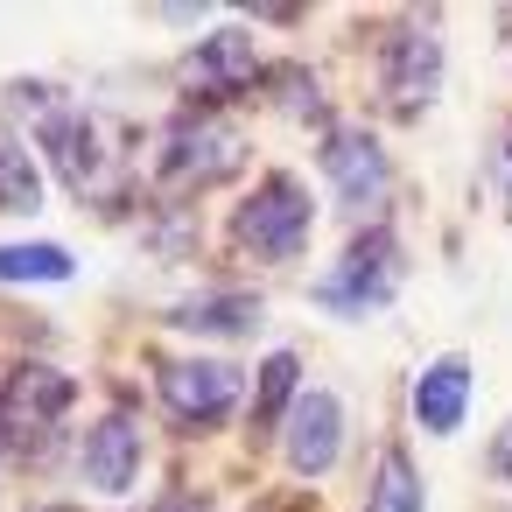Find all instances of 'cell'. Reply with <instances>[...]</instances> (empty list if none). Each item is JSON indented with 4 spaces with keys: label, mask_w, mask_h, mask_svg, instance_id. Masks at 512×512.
<instances>
[{
    "label": "cell",
    "mask_w": 512,
    "mask_h": 512,
    "mask_svg": "<svg viewBox=\"0 0 512 512\" xmlns=\"http://www.w3.org/2000/svg\"><path fill=\"white\" fill-rule=\"evenodd\" d=\"M232 232H239V246L260 253V260L302 253V239H309V197H302V183H295V176H267V183L239 204Z\"/></svg>",
    "instance_id": "cell-1"
},
{
    "label": "cell",
    "mask_w": 512,
    "mask_h": 512,
    "mask_svg": "<svg viewBox=\"0 0 512 512\" xmlns=\"http://www.w3.org/2000/svg\"><path fill=\"white\" fill-rule=\"evenodd\" d=\"M15 99H22V113L36 120L43 155L57 162V176H64L78 197H92V190H99V176H92V120H85L64 92H43V85H15Z\"/></svg>",
    "instance_id": "cell-2"
},
{
    "label": "cell",
    "mask_w": 512,
    "mask_h": 512,
    "mask_svg": "<svg viewBox=\"0 0 512 512\" xmlns=\"http://www.w3.org/2000/svg\"><path fill=\"white\" fill-rule=\"evenodd\" d=\"M393 288H400V246L386 232H358L337 253V267L323 274V302L344 309V316H365V309L393 302Z\"/></svg>",
    "instance_id": "cell-3"
},
{
    "label": "cell",
    "mask_w": 512,
    "mask_h": 512,
    "mask_svg": "<svg viewBox=\"0 0 512 512\" xmlns=\"http://www.w3.org/2000/svg\"><path fill=\"white\" fill-rule=\"evenodd\" d=\"M71 379L64 372H50V365H22L8 386H0V435H8L15 449H36L57 421H64V407H71Z\"/></svg>",
    "instance_id": "cell-4"
},
{
    "label": "cell",
    "mask_w": 512,
    "mask_h": 512,
    "mask_svg": "<svg viewBox=\"0 0 512 512\" xmlns=\"http://www.w3.org/2000/svg\"><path fill=\"white\" fill-rule=\"evenodd\" d=\"M155 386H162V407L183 421H225L239 407V372L225 358H162Z\"/></svg>",
    "instance_id": "cell-5"
},
{
    "label": "cell",
    "mask_w": 512,
    "mask_h": 512,
    "mask_svg": "<svg viewBox=\"0 0 512 512\" xmlns=\"http://www.w3.org/2000/svg\"><path fill=\"white\" fill-rule=\"evenodd\" d=\"M323 169H330V190H337L344 218L365 225L386 204V155H379L372 134H330L323 141Z\"/></svg>",
    "instance_id": "cell-6"
},
{
    "label": "cell",
    "mask_w": 512,
    "mask_h": 512,
    "mask_svg": "<svg viewBox=\"0 0 512 512\" xmlns=\"http://www.w3.org/2000/svg\"><path fill=\"white\" fill-rule=\"evenodd\" d=\"M239 162V134L225 120H183L169 127V148H162V176L169 183H204V176H225Z\"/></svg>",
    "instance_id": "cell-7"
},
{
    "label": "cell",
    "mask_w": 512,
    "mask_h": 512,
    "mask_svg": "<svg viewBox=\"0 0 512 512\" xmlns=\"http://www.w3.org/2000/svg\"><path fill=\"white\" fill-rule=\"evenodd\" d=\"M435 85H442V43L414 22V29H400L393 50H386V92H393V106L414 120V113L435 99Z\"/></svg>",
    "instance_id": "cell-8"
},
{
    "label": "cell",
    "mask_w": 512,
    "mask_h": 512,
    "mask_svg": "<svg viewBox=\"0 0 512 512\" xmlns=\"http://www.w3.org/2000/svg\"><path fill=\"white\" fill-rule=\"evenodd\" d=\"M337 449H344V407H337V393H302L295 414H288V470L316 477V470L337 463Z\"/></svg>",
    "instance_id": "cell-9"
},
{
    "label": "cell",
    "mask_w": 512,
    "mask_h": 512,
    "mask_svg": "<svg viewBox=\"0 0 512 512\" xmlns=\"http://www.w3.org/2000/svg\"><path fill=\"white\" fill-rule=\"evenodd\" d=\"M85 484L92 491H106V498H120V491H134V477H141V428H134V414H106L92 435H85Z\"/></svg>",
    "instance_id": "cell-10"
},
{
    "label": "cell",
    "mask_w": 512,
    "mask_h": 512,
    "mask_svg": "<svg viewBox=\"0 0 512 512\" xmlns=\"http://www.w3.org/2000/svg\"><path fill=\"white\" fill-rule=\"evenodd\" d=\"M183 78L197 85V92H246V85H260V57H253V43L239 36V29H218V36H204L197 50H190V64H183Z\"/></svg>",
    "instance_id": "cell-11"
},
{
    "label": "cell",
    "mask_w": 512,
    "mask_h": 512,
    "mask_svg": "<svg viewBox=\"0 0 512 512\" xmlns=\"http://www.w3.org/2000/svg\"><path fill=\"white\" fill-rule=\"evenodd\" d=\"M463 407H470V358H435L414 379V421L428 435H456L463 428Z\"/></svg>",
    "instance_id": "cell-12"
},
{
    "label": "cell",
    "mask_w": 512,
    "mask_h": 512,
    "mask_svg": "<svg viewBox=\"0 0 512 512\" xmlns=\"http://www.w3.org/2000/svg\"><path fill=\"white\" fill-rule=\"evenodd\" d=\"M176 330H204V337H246L260 330V295H197L169 309Z\"/></svg>",
    "instance_id": "cell-13"
},
{
    "label": "cell",
    "mask_w": 512,
    "mask_h": 512,
    "mask_svg": "<svg viewBox=\"0 0 512 512\" xmlns=\"http://www.w3.org/2000/svg\"><path fill=\"white\" fill-rule=\"evenodd\" d=\"M36 204H43V169L29 162L15 127L0 120V211H36Z\"/></svg>",
    "instance_id": "cell-14"
},
{
    "label": "cell",
    "mask_w": 512,
    "mask_h": 512,
    "mask_svg": "<svg viewBox=\"0 0 512 512\" xmlns=\"http://www.w3.org/2000/svg\"><path fill=\"white\" fill-rule=\"evenodd\" d=\"M365 512H421V477H414L407 449H386L379 456V477H372V505Z\"/></svg>",
    "instance_id": "cell-15"
},
{
    "label": "cell",
    "mask_w": 512,
    "mask_h": 512,
    "mask_svg": "<svg viewBox=\"0 0 512 512\" xmlns=\"http://www.w3.org/2000/svg\"><path fill=\"white\" fill-rule=\"evenodd\" d=\"M0 281H71L64 246H0Z\"/></svg>",
    "instance_id": "cell-16"
},
{
    "label": "cell",
    "mask_w": 512,
    "mask_h": 512,
    "mask_svg": "<svg viewBox=\"0 0 512 512\" xmlns=\"http://www.w3.org/2000/svg\"><path fill=\"white\" fill-rule=\"evenodd\" d=\"M295 372H302V365H295V351H274V358L260 365V393H253V421H260V428H274V421L288 414Z\"/></svg>",
    "instance_id": "cell-17"
},
{
    "label": "cell",
    "mask_w": 512,
    "mask_h": 512,
    "mask_svg": "<svg viewBox=\"0 0 512 512\" xmlns=\"http://www.w3.org/2000/svg\"><path fill=\"white\" fill-rule=\"evenodd\" d=\"M491 463H498V470H505V477H512V421H505V428H498V442H491Z\"/></svg>",
    "instance_id": "cell-18"
},
{
    "label": "cell",
    "mask_w": 512,
    "mask_h": 512,
    "mask_svg": "<svg viewBox=\"0 0 512 512\" xmlns=\"http://www.w3.org/2000/svg\"><path fill=\"white\" fill-rule=\"evenodd\" d=\"M155 512H204L197 498H169V505H155Z\"/></svg>",
    "instance_id": "cell-19"
},
{
    "label": "cell",
    "mask_w": 512,
    "mask_h": 512,
    "mask_svg": "<svg viewBox=\"0 0 512 512\" xmlns=\"http://www.w3.org/2000/svg\"><path fill=\"white\" fill-rule=\"evenodd\" d=\"M43 512H71V505H43Z\"/></svg>",
    "instance_id": "cell-20"
},
{
    "label": "cell",
    "mask_w": 512,
    "mask_h": 512,
    "mask_svg": "<svg viewBox=\"0 0 512 512\" xmlns=\"http://www.w3.org/2000/svg\"><path fill=\"white\" fill-rule=\"evenodd\" d=\"M505 211H512V190H505Z\"/></svg>",
    "instance_id": "cell-21"
}]
</instances>
